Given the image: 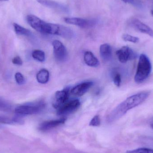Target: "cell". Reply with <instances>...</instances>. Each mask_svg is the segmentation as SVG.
<instances>
[{"label": "cell", "instance_id": "27", "mask_svg": "<svg viewBox=\"0 0 153 153\" xmlns=\"http://www.w3.org/2000/svg\"><path fill=\"white\" fill-rule=\"evenodd\" d=\"M12 63L13 64L18 65H22V63H23L22 60L19 56H16L14 57L12 59Z\"/></svg>", "mask_w": 153, "mask_h": 153}, {"label": "cell", "instance_id": "8", "mask_svg": "<svg viewBox=\"0 0 153 153\" xmlns=\"http://www.w3.org/2000/svg\"><path fill=\"white\" fill-rule=\"evenodd\" d=\"M64 21L68 24L78 26L82 28H90L96 24L94 19H86L80 18H65Z\"/></svg>", "mask_w": 153, "mask_h": 153}, {"label": "cell", "instance_id": "4", "mask_svg": "<svg viewBox=\"0 0 153 153\" xmlns=\"http://www.w3.org/2000/svg\"><path fill=\"white\" fill-rule=\"evenodd\" d=\"M45 103L39 101L34 103H29L18 106L14 111L19 116H27L38 114L41 112L45 108Z\"/></svg>", "mask_w": 153, "mask_h": 153}, {"label": "cell", "instance_id": "2", "mask_svg": "<svg viewBox=\"0 0 153 153\" xmlns=\"http://www.w3.org/2000/svg\"><path fill=\"white\" fill-rule=\"evenodd\" d=\"M152 71V65L149 57L144 54L139 56L134 81L137 83L143 82L148 78Z\"/></svg>", "mask_w": 153, "mask_h": 153}, {"label": "cell", "instance_id": "17", "mask_svg": "<svg viewBox=\"0 0 153 153\" xmlns=\"http://www.w3.org/2000/svg\"><path fill=\"white\" fill-rule=\"evenodd\" d=\"M14 31L18 35L29 36L31 34V31L25 28L16 23L13 24Z\"/></svg>", "mask_w": 153, "mask_h": 153}, {"label": "cell", "instance_id": "10", "mask_svg": "<svg viewBox=\"0 0 153 153\" xmlns=\"http://www.w3.org/2000/svg\"><path fill=\"white\" fill-rule=\"evenodd\" d=\"M130 24L136 30L153 37V30L138 19H132L130 22Z\"/></svg>", "mask_w": 153, "mask_h": 153}, {"label": "cell", "instance_id": "15", "mask_svg": "<svg viewBox=\"0 0 153 153\" xmlns=\"http://www.w3.org/2000/svg\"><path fill=\"white\" fill-rule=\"evenodd\" d=\"M101 57L105 61H109L112 57V49L108 44H102L100 47Z\"/></svg>", "mask_w": 153, "mask_h": 153}, {"label": "cell", "instance_id": "5", "mask_svg": "<svg viewBox=\"0 0 153 153\" xmlns=\"http://www.w3.org/2000/svg\"><path fill=\"white\" fill-rule=\"evenodd\" d=\"M116 55L120 62L126 63L129 61L134 60L137 57V55L131 48L127 46L122 47L116 52Z\"/></svg>", "mask_w": 153, "mask_h": 153}, {"label": "cell", "instance_id": "16", "mask_svg": "<svg viewBox=\"0 0 153 153\" xmlns=\"http://www.w3.org/2000/svg\"><path fill=\"white\" fill-rule=\"evenodd\" d=\"M36 79L39 83L42 84L47 83L49 81V71L46 69H41L37 74Z\"/></svg>", "mask_w": 153, "mask_h": 153}, {"label": "cell", "instance_id": "29", "mask_svg": "<svg viewBox=\"0 0 153 153\" xmlns=\"http://www.w3.org/2000/svg\"><path fill=\"white\" fill-rule=\"evenodd\" d=\"M9 1V0H0V1Z\"/></svg>", "mask_w": 153, "mask_h": 153}, {"label": "cell", "instance_id": "19", "mask_svg": "<svg viewBox=\"0 0 153 153\" xmlns=\"http://www.w3.org/2000/svg\"><path fill=\"white\" fill-rule=\"evenodd\" d=\"M0 123L7 124H19V122L16 117L10 119L6 117L0 116Z\"/></svg>", "mask_w": 153, "mask_h": 153}, {"label": "cell", "instance_id": "11", "mask_svg": "<svg viewBox=\"0 0 153 153\" xmlns=\"http://www.w3.org/2000/svg\"><path fill=\"white\" fill-rule=\"evenodd\" d=\"M92 82H85L77 85L71 90V94L75 97H81L86 93L93 85Z\"/></svg>", "mask_w": 153, "mask_h": 153}, {"label": "cell", "instance_id": "21", "mask_svg": "<svg viewBox=\"0 0 153 153\" xmlns=\"http://www.w3.org/2000/svg\"><path fill=\"white\" fill-rule=\"evenodd\" d=\"M126 153H153V149L148 148H139L127 151Z\"/></svg>", "mask_w": 153, "mask_h": 153}, {"label": "cell", "instance_id": "23", "mask_svg": "<svg viewBox=\"0 0 153 153\" xmlns=\"http://www.w3.org/2000/svg\"><path fill=\"white\" fill-rule=\"evenodd\" d=\"M126 3L129 4L137 8H142L143 6V2L141 0H121Z\"/></svg>", "mask_w": 153, "mask_h": 153}, {"label": "cell", "instance_id": "1", "mask_svg": "<svg viewBox=\"0 0 153 153\" xmlns=\"http://www.w3.org/2000/svg\"><path fill=\"white\" fill-rule=\"evenodd\" d=\"M150 94L149 92L142 91L129 96L114 109L108 116L107 120L109 122L117 120L128 111L145 101Z\"/></svg>", "mask_w": 153, "mask_h": 153}, {"label": "cell", "instance_id": "24", "mask_svg": "<svg viewBox=\"0 0 153 153\" xmlns=\"http://www.w3.org/2000/svg\"><path fill=\"white\" fill-rule=\"evenodd\" d=\"M101 120L100 116L98 115L94 116L90 121L89 125L92 126H99L100 125Z\"/></svg>", "mask_w": 153, "mask_h": 153}, {"label": "cell", "instance_id": "6", "mask_svg": "<svg viewBox=\"0 0 153 153\" xmlns=\"http://www.w3.org/2000/svg\"><path fill=\"white\" fill-rule=\"evenodd\" d=\"M70 93L71 90L69 88L56 91L52 103L53 107L55 108L58 109L67 103L69 101Z\"/></svg>", "mask_w": 153, "mask_h": 153}, {"label": "cell", "instance_id": "25", "mask_svg": "<svg viewBox=\"0 0 153 153\" xmlns=\"http://www.w3.org/2000/svg\"><path fill=\"white\" fill-rule=\"evenodd\" d=\"M15 79L16 82L19 85L23 84L25 82V79L24 76L19 72L15 74Z\"/></svg>", "mask_w": 153, "mask_h": 153}, {"label": "cell", "instance_id": "9", "mask_svg": "<svg viewBox=\"0 0 153 153\" xmlns=\"http://www.w3.org/2000/svg\"><path fill=\"white\" fill-rule=\"evenodd\" d=\"M80 106V102L78 100L68 101L57 109V115L59 116H64L71 114L76 111Z\"/></svg>", "mask_w": 153, "mask_h": 153}, {"label": "cell", "instance_id": "13", "mask_svg": "<svg viewBox=\"0 0 153 153\" xmlns=\"http://www.w3.org/2000/svg\"><path fill=\"white\" fill-rule=\"evenodd\" d=\"M40 4L60 11L67 12L69 10L65 5L52 0H36Z\"/></svg>", "mask_w": 153, "mask_h": 153}, {"label": "cell", "instance_id": "28", "mask_svg": "<svg viewBox=\"0 0 153 153\" xmlns=\"http://www.w3.org/2000/svg\"><path fill=\"white\" fill-rule=\"evenodd\" d=\"M151 13L153 16V10H152V11H151Z\"/></svg>", "mask_w": 153, "mask_h": 153}, {"label": "cell", "instance_id": "26", "mask_svg": "<svg viewBox=\"0 0 153 153\" xmlns=\"http://www.w3.org/2000/svg\"><path fill=\"white\" fill-rule=\"evenodd\" d=\"M113 82L114 84L117 86H120L121 82V76L120 74L117 73L113 76Z\"/></svg>", "mask_w": 153, "mask_h": 153}, {"label": "cell", "instance_id": "3", "mask_svg": "<svg viewBox=\"0 0 153 153\" xmlns=\"http://www.w3.org/2000/svg\"><path fill=\"white\" fill-rule=\"evenodd\" d=\"M26 19L30 26L38 32L52 35L53 23H48L32 14L28 15L26 17Z\"/></svg>", "mask_w": 153, "mask_h": 153}, {"label": "cell", "instance_id": "7", "mask_svg": "<svg viewBox=\"0 0 153 153\" xmlns=\"http://www.w3.org/2000/svg\"><path fill=\"white\" fill-rule=\"evenodd\" d=\"M55 57L58 62L66 61L68 57L67 49L63 44L58 40H55L52 43Z\"/></svg>", "mask_w": 153, "mask_h": 153}, {"label": "cell", "instance_id": "14", "mask_svg": "<svg viewBox=\"0 0 153 153\" xmlns=\"http://www.w3.org/2000/svg\"><path fill=\"white\" fill-rule=\"evenodd\" d=\"M84 60L86 65L90 67H97L100 65V62L91 51H86L84 55Z\"/></svg>", "mask_w": 153, "mask_h": 153}, {"label": "cell", "instance_id": "20", "mask_svg": "<svg viewBox=\"0 0 153 153\" xmlns=\"http://www.w3.org/2000/svg\"><path fill=\"white\" fill-rule=\"evenodd\" d=\"M122 39L127 42L133 43H137L139 41V39L137 37L128 34H124L122 36Z\"/></svg>", "mask_w": 153, "mask_h": 153}, {"label": "cell", "instance_id": "12", "mask_svg": "<svg viewBox=\"0 0 153 153\" xmlns=\"http://www.w3.org/2000/svg\"><path fill=\"white\" fill-rule=\"evenodd\" d=\"M65 121H66V119L65 118H62L60 119L56 120L45 121L40 124L39 127V129L41 131H46L64 124Z\"/></svg>", "mask_w": 153, "mask_h": 153}, {"label": "cell", "instance_id": "18", "mask_svg": "<svg viewBox=\"0 0 153 153\" xmlns=\"http://www.w3.org/2000/svg\"><path fill=\"white\" fill-rule=\"evenodd\" d=\"M32 56L35 60L41 62L45 60V54L44 51L40 50H35L32 52Z\"/></svg>", "mask_w": 153, "mask_h": 153}, {"label": "cell", "instance_id": "22", "mask_svg": "<svg viewBox=\"0 0 153 153\" xmlns=\"http://www.w3.org/2000/svg\"><path fill=\"white\" fill-rule=\"evenodd\" d=\"M11 109V106L7 102L0 98V110L9 111Z\"/></svg>", "mask_w": 153, "mask_h": 153}]
</instances>
